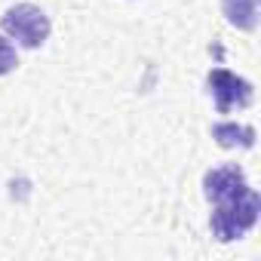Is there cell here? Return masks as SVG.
Returning a JSON list of instances; mask_svg holds the SVG:
<instances>
[{
	"instance_id": "1",
	"label": "cell",
	"mask_w": 261,
	"mask_h": 261,
	"mask_svg": "<svg viewBox=\"0 0 261 261\" xmlns=\"http://www.w3.org/2000/svg\"><path fill=\"white\" fill-rule=\"evenodd\" d=\"M212 206H215L212 209V218H209L212 237L218 243H233V240L246 237L255 227L258 212H261V197L252 188H243L240 194H233L227 200H218Z\"/></svg>"
},
{
	"instance_id": "2",
	"label": "cell",
	"mask_w": 261,
	"mask_h": 261,
	"mask_svg": "<svg viewBox=\"0 0 261 261\" xmlns=\"http://www.w3.org/2000/svg\"><path fill=\"white\" fill-rule=\"evenodd\" d=\"M0 25H4V34L10 40H16L25 49L43 46L49 40V31H53L49 16L40 7H34V4H16V7H10L4 16H0Z\"/></svg>"
},
{
	"instance_id": "3",
	"label": "cell",
	"mask_w": 261,
	"mask_h": 261,
	"mask_svg": "<svg viewBox=\"0 0 261 261\" xmlns=\"http://www.w3.org/2000/svg\"><path fill=\"white\" fill-rule=\"evenodd\" d=\"M206 89H209L218 114H230L233 108H249L252 98H255L252 83L243 80V77H237L227 68H212L209 77H206Z\"/></svg>"
},
{
	"instance_id": "4",
	"label": "cell",
	"mask_w": 261,
	"mask_h": 261,
	"mask_svg": "<svg viewBox=\"0 0 261 261\" xmlns=\"http://www.w3.org/2000/svg\"><path fill=\"white\" fill-rule=\"evenodd\" d=\"M243 188H249L246 181V172L237 166V163H227V166H218V169H209L206 178H203V194L209 203H218V200H227L233 194H240Z\"/></svg>"
},
{
	"instance_id": "5",
	"label": "cell",
	"mask_w": 261,
	"mask_h": 261,
	"mask_svg": "<svg viewBox=\"0 0 261 261\" xmlns=\"http://www.w3.org/2000/svg\"><path fill=\"white\" fill-rule=\"evenodd\" d=\"M212 139L221 148H252L255 145V129L246 123H215Z\"/></svg>"
},
{
	"instance_id": "6",
	"label": "cell",
	"mask_w": 261,
	"mask_h": 261,
	"mask_svg": "<svg viewBox=\"0 0 261 261\" xmlns=\"http://www.w3.org/2000/svg\"><path fill=\"white\" fill-rule=\"evenodd\" d=\"M227 22L240 31H255L258 25V0H221Z\"/></svg>"
},
{
	"instance_id": "7",
	"label": "cell",
	"mask_w": 261,
	"mask_h": 261,
	"mask_svg": "<svg viewBox=\"0 0 261 261\" xmlns=\"http://www.w3.org/2000/svg\"><path fill=\"white\" fill-rule=\"evenodd\" d=\"M16 65H19V56H16V46L0 34V77L4 74H10V71H16Z\"/></svg>"
}]
</instances>
